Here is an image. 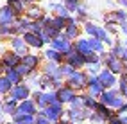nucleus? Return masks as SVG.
<instances>
[{"instance_id":"obj_1","label":"nucleus","mask_w":127,"mask_h":124,"mask_svg":"<svg viewBox=\"0 0 127 124\" xmlns=\"http://www.w3.org/2000/svg\"><path fill=\"white\" fill-rule=\"evenodd\" d=\"M98 101L102 103V104H106V106H109V108H113V110H118L120 106L125 103V99L120 95V92H118V88H106L102 94H100V97H98Z\"/></svg>"},{"instance_id":"obj_2","label":"nucleus","mask_w":127,"mask_h":124,"mask_svg":"<svg viewBox=\"0 0 127 124\" xmlns=\"http://www.w3.org/2000/svg\"><path fill=\"white\" fill-rule=\"evenodd\" d=\"M88 74L86 70H73L68 77L64 79V85L70 86L72 90H75V92H82V90H86V85H88Z\"/></svg>"},{"instance_id":"obj_3","label":"nucleus","mask_w":127,"mask_h":124,"mask_svg":"<svg viewBox=\"0 0 127 124\" xmlns=\"http://www.w3.org/2000/svg\"><path fill=\"white\" fill-rule=\"evenodd\" d=\"M100 58H102V65H104V68L111 70L115 76H120V74L125 70V63H124L118 56H115L111 51H109V52H104V54H100Z\"/></svg>"},{"instance_id":"obj_4","label":"nucleus","mask_w":127,"mask_h":124,"mask_svg":"<svg viewBox=\"0 0 127 124\" xmlns=\"http://www.w3.org/2000/svg\"><path fill=\"white\" fill-rule=\"evenodd\" d=\"M32 99H34V103H36V106L39 110H43V108H47V106H50V104H56V103H59L57 101V95H56V92H52V90H34L32 92V95H31Z\"/></svg>"},{"instance_id":"obj_5","label":"nucleus","mask_w":127,"mask_h":124,"mask_svg":"<svg viewBox=\"0 0 127 124\" xmlns=\"http://www.w3.org/2000/svg\"><path fill=\"white\" fill-rule=\"evenodd\" d=\"M32 95V88L29 86V83H18V85H13V88H11V92L7 94V97L9 99H13V101H16V103H20V101H23V99H29Z\"/></svg>"},{"instance_id":"obj_6","label":"nucleus","mask_w":127,"mask_h":124,"mask_svg":"<svg viewBox=\"0 0 127 124\" xmlns=\"http://www.w3.org/2000/svg\"><path fill=\"white\" fill-rule=\"evenodd\" d=\"M39 113L43 115V117H47L50 122H57L59 119H63V117H64L66 110H64V104L56 103V104H50V106H47V108L39 110Z\"/></svg>"},{"instance_id":"obj_7","label":"nucleus","mask_w":127,"mask_h":124,"mask_svg":"<svg viewBox=\"0 0 127 124\" xmlns=\"http://www.w3.org/2000/svg\"><path fill=\"white\" fill-rule=\"evenodd\" d=\"M64 63H68V65H72V67L75 68V70H81V68H84L86 67V61H84V56L82 54H79L75 49L72 47L68 52L64 54Z\"/></svg>"},{"instance_id":"obj_8","label":"nucleus","mask_w":127,"mask_h":124,"mask_svg":"<svg viewBox=\"0 0 127 124\" xmlns=\"http://www.w3.org/2000/svg\"><path fill=\"white\" fill-rule=\"evenodd\" d=\"M56 95H57V101L61 103V104H70L73 99L77 97V92L72 90L70 86L63 85V86H59V88L56 90Z\"/></svg>"},{"instance_id":"obj_9","label":"nucleus","mask_w":127,"mask_h":124,"mask_svg":"<svg viewBox=\"0 0 127 124\" xmlns=\"http://www.w3.org/2000/svg\"><path fill=\"white\" fill-rule=\"evenodd\" d=\"M90 113H91V110H88V108H68L64 115H68V121H72V122H84V121H88Z\"/></svg>"},{"instance_id":"obj_10","label":"nucleus","mask_w":127,"mask_h":124,"mask_svg":"<svg viewBox=\"0 0 127 124\" xmlns=\"http://www.w3.org/2000/svg\"><path fill=\"white\" fill-rule=\"evenodd\" d=\"M102 92H104V86H102V83L98 81V77L97 76H90L88 77V85H86V94L98 99Z\"/></svg>"},{"instance_id":"obj_11","label":"nucleus","mask_w":127,"mask_h":124,"mask_svg":"<svg viewBox=\"0 0 127 124\" xmlns=\"http://www.w3.org/2000/svg\"><path fill=\"white\" fill-rule=\"evenodd\" d=\"M52 49H56V51H59V52H63V54H66L70 51V49L73 47V41H70L66 36H63V34H59L57 38H54L52 41L48 43Z\"/></svg>"},{"instance_id":"obj_12","label":"nucleus","mask_w":127,"mask_h":124,"mask_svg":"<svg viewBox=\"0 0 127 124\" xmlns=\"http://www.w3.org/2000/svg\"><path fill=\"white\" fill-rule=\"evenodd\" d=\"M98 81L102 83V86H104V90L106 88H113L115 85H118V77L115 76V74L111 72V70H107V68H104L102 67V70L98 72Z\"/></svg>"},{"instance_id":"obj_13","label":"nucleus","mask_w":127,"mask_h":124,"mask_svg":"<svg viewBox=\"0 0 127 124\" xmlns=\"http://www.w3.org/2000/svg\"><path fill=\"white\" fill-rule=\"evenodd\" d=\"M61 34H63V36H66L70 41H73V40L81 38V23L75 22V18H73V20H70L68 23H66V27L63 29Z\"/></svg>"},{"instance_id":"obj_14","label":"nucleus","mask_w":127,"mask_h":124,"mask_svg":"<svg viewBox=\"0 0 127 124\" xmlns=\"http://www.w3.org/2000/svg\"><path fill=\"white\" fill-rule=\"evenodd\" d=\"M9 47H11V51H14L16 54H20V56L29 52V45L25 43L23 36H11L9 38Z\"/></svg>"},{"instance_id":"obj_15","label":"nucleus","mask_w":127,"mask_h":124,"mask_svg":"<svg viewBox=\"0 0 127 124\" xmlns=\"http://www.w3.org/2000/svg\"><path fill=\"white\" fill-rule=\"evenodd\" d=\"M41 74L47 76V77H52V79H63L61 68H59V65L54 63V61H45V65L41 67Z\"/></svg>"},{"instance_id":"obj_16","label":"nucleus","mask_w":127,"mask_h":124,"mask_svg":"<svg viewBox=\"0 0 127 124\" xmlns=\"http://www.w3.org/2000/svg\"><path fill=\"white\" fill-rule=\"evenodd\" d=\"M127 18V11L125 9H115V11H109L104 14V22L106 23H116V25H120V23Z\"/></svg>"},{"instance_id":"obj_17","label":"nucleus","mask_w":127,"mask_h":124,"mask_svg":"<svg viewBox=\"0 0 127 124\" xmlns=\"http://www.w3.org/2000/svg\"><path fill=\"white\" fill-rule=\"evenodd\" d=\"M22 63V56L16 54L14 51H7L2 54V65L5 68H16V65Z\"/></svg>"},{"instance_id":"obj_18","label":"nucleus","mask_w":127,"mask_h":124,"mask_svg":"<svg viewBox=\"0 0 127 124\" xmlns=\"http://www.w3.org/2000/svg\"><path fill=\"white\" fill-rule=\"evenodd\" d=\"M22 63L25 67H29L31 70H39L41 68V56L39 54H32V52H27L22 56Z\"/></svg>"},{"instance_id":"obj_19","label":"nucleus","mask_w":127,"mask_h":124,"mask_svg":"<svg viewBox=\"0 0 127 124\" xmlns=\"http://www.w3.org/2000/svg\"><path fill=\"white\" fill-rule=\"evenodd\" d=\"M16 113H20V115H25V113L36 115V113H38V106H36V103H34V99L29 97V99H23V101H20Z\"/></svg>"},{"instance_id":"obj_20","label":"nucleus","mask_w":127,"mask_h":124,"mask_svg":"<svg viewBox=\"0 0 127 124\" xmlns=\"http://www.w3.org/2000/svg\"><path fill=\"white\" fill-rule=\"evenodd\" d=\"M47 14V11H43L38 4H31L25 7V16L31 20V22H36V20H41L43 16Z\"/></svg>"},{"instance_id":"obj_21","label":"nucleus","mask_w":127,"mask_h":124,"mask_svg":"<svg viewBox=\"0 0 127 124\" xmlns=\"http://www.w3.org/2000/svg\"><path fill=\"white\" fill-rule=\"evenodd\" d=\"M23 40H25V43L29 45V49H41L45 43H43V40L39 38V34H36V32H32V31H27V32H23Z\"/></svg>"},{"instance_id":"obj_22","label":"nucleus","mask_w":127,"mask_h":124,"mask_svg":"<svg viewBox=\"0 0 127 124\" xmlns=\"http://www.w3.org/2000/svg\"><path fill=\"white\" fill-rule=\"evenodd\" d=\"M47 11L52 13V16H63V18H70V11L63 5V2H50L47 5Z\"/></svg>"},{"instance_id":"obj_23","label":"nucleus","mask_w":127,"mask_h":124,"mask_svg":"<svg viewBox=\"0 0 127 124\" xmlns=\"http://www.w3.org/2000/svg\"><path fill=\"white\" fill-rule=\"evenodd\" d=\"M14 22H16V14L11 7L7 4L4 7H0V25H4V23H14Z\"/></svg>"},{"instance_id":"obj_24","label":"nucleus","mask_w":127,"mask_h":124,"mask_svg":"<svg viewBox=\"0 0 127 124\" xmlns=\"http://www.w3.org/2000/svg\"><path fill=\"white\" fill-rule=\"evenodd\" d=\"M43 58H45V61H54L57 65L64 63V54L59 52V51H56V49H52V47L47 49V51L43 52Z\"/></svg>"},{"instance_id":"obj_25","label":"nucleus","mask_w":127,"mask_h":124,"mask_svg":"<svg viewBox=\"0 0 127 124\" xmlns=\"http://www.w3.org/2000/svg\"><path fill=\"white\" fill-rule=\"evenodd\" d=\"M95 112L100 115V117H102L106 122L111 119V117H115V115H118L116 113V110H113V108H109V106H106V104H102V103H97V106H95Z\"/></svg>"},{"instance_id":"obj_26","label":"nucleus","mask_w":127,"mask_h":124,"mask_svg":"<svg viewBox=\"0 0 127 124\" xmlns=\"http://www.w3.org/2000/svg\"><path fill=\"white\" fill-rule=\"evenodd\" d=\"M73 49H75L79 54H82V56H88V54L93 52L91 47H90V41H88V40H82V38L73 40Z\"/></svg>"},{"instance_id":"obj_27","label":"nucleus","mask_w":127,"mask_h":124,"mask_svg":"<svg viewBox=\"0 0 127 124\" xmlns=\"http://www.w3.org/2000/svg\"><path fill=\"white\" fill-rule=\"evenodd\" d=\"M109 51H111L115 56H118V58H120V60H122L124 63L127 61V47H125V45H124V43H122V41L118 40V38L115 40V45H113L111 49H109Z\"/></svg>"},{"instance_id":"obj_28","label":"nucleus","mask_w":127,"mask_h":124,"mask_svg":"<svg viewBox=\"0 0 127 124\" xmlns=\"http://www.w3.org/2000/svg\"><path fill=\"white\" fill-rule=\"evenodd\" d=\"M7 5L14 11L16 16H23L25 14V7H27V5H25L23 0H7Z\"/></svg>"},{"instance_id":"obj_29","label":"nucleus","mask_w":127,"mask_h":124,"mask_svg":"<svg viewBox=\"0 0 127 124\" xmlns=\"http://www.w3.org/2000/svg\"><path fill=\"white\" fill-rule=\"evenodd\" d=\"M13 122L14 124H34L36 122V115H31V113H25V115L14 113L13 115Z\"/></svg>"},{"instance_id":"obj_30","label":"nucleus","mask_w":127,"mask_h":124,"mask_svg":"<svg viewBox=\"0 0 127 124\" xmlns=\"http://www.w3.org/2000/svg\"><path fill=\"white\" fill-rule=\"evenodd\" d=\"M16 110H18V103L7 97L5 101H4V104H2V113H5V115H11V117H13V115L16 113Z\"/></svg>"},{"instance_id":"obj_31","label":"nucleus","mask_w":127,"mask_h":124,"mask_svg":"<svg viewBox=\"0 0 127 124\" xmlns=\"http://www.w3.org/2000/svg\"><path fill=\"white\" fill-rule=\"evenodd\" d=\"M4 76L9 79L13 85H18V83H23V77L18 74V70L16 68H5V72H4Z\"/></svg>"},{"instance_id":"obj_32","label":"nucleus","mask_w":127,"mask_h":124,"mask_svg":"<svg viewBox=\"0 0 127 124\" xmlns=\"http://www.w3.org/2000/svg\"><path fill=\"white\" fill-rule=\"evenodd\" d=\"M88 41H90V47H91V51H93V52H97V54H104V52H106V45H104V41H102V40L88 38Z\"/></svg>"},{"instance_id":"obj_33","label":"nucleus","mask_w":127,"mask_h":124,"mask_svg":"<svg viewBox=\"0 0 127 124\" xmlns=\"http://www.w3.org/2000/svg\"><path fill=\"white\" fill-rule=\"evenodd\" d=\"M11 88H13V83L2 74V76H0V95H7L11 92Z\"/></svg>"},{"instance_id":"obj_34","label":"nucleus","mask_w":127,"mask_h":124,"mask_svg":"<svg viewBox=\"0 0 127 124\" xmlns=\"http://www.w3.org/2000/svg\"><path fill=\"white\" fill-rule=\"evenodd\" d=\"M81 97H82V104H84V108H88V110H95V106H97V103H98V99L91 97L90 94H81Z\"/></svg>"},{"instance_id":"obj_35","label":"nucleus","mask_w":127,"mask_h":124,"mask_svg":"<svg viewBox=\"0 0 127 124\" xmlns=\"http://www.w3.org/2000/svg\"><path fill=\"white\" fill-rule=\"evenodd\" d=\"M50 23H52L56 29H59V31L63 32V29L66 27V23H68V18H63V16H52Z\"/></svg>"},{"instance_id":"obj_36","label":"nucleus","mask_w":127,"mask_h":124,"mask_svg":"<svg viewBox=\"0 0 127 124\" xmlns=\"http://www.w3.org/2000/svg\"><path fill=\"white\" fill-rule=\"evenodd\" d=\"M104 65L102 63H93V65H86V74L88 76H98V72L102 70Z\"/></svg>"},{"instance_id":"obj_37","label":"nucleus","mask_w":127,"mask_h":124,"mask_svg":"<svg viewBox=\"0 0 127 124\" xmlns=\"http://www.w3.org/2000/svg\"><path fill=\"white\" fill-rule=\"evenodd\" d=\"M81 2H82V0H63V5H64L70 13H75V9L79 7Z\"/></svg>"},{"instance_id":"obj_38","label":"nucleus","mask_w":127,"mask_h":124,"mask_svg":"<svg viewBox=\"0 0 127 124\" xmlns=\"http://www.w3.org/2000/svg\"><path fill=\"white\" fill-rule=\"evenodd\" d=\"M59 68H61V76H63V79H66V77H68L70 74L75 70L72 65H68V63H61V65H59Z\"/></svg>"},{"instance_id":"obj_39","label":"nucleus","mask_w":127,"mask_h":124,"mask_svg":"<svg viewBox=\"0 0 127 124\" xmlns=\"http://www.w3.org/2000/svg\"><path fill=\"white\" fill-rule=\"evenodd\" d=\"M88 121L91 122V124H106V121L100 117V115L95 112V110H91V113H90V117H88Z\"/></svg>"},{"instance_id":"obj_40","label":"nucleus","mask_w":127,"mask_h":124,"mask_svg":"<svg viewBox=\"0 0 127 124\" xmlns=\"http://www.w3.org/2000/svg\"><path fill=\"white\" fill-rule=\"evenodd\" d=\"M16 70H18V74H20V76L23 77V79H27V76H29V74L32 72L29 67H25V65L23 63H20V65H16Z\"/></svg>"},{"instance_id":"obj_41","label":"nucleus","mask_w":127,"mask_h":124,"mask_svg":"<svg viewBox=\"0 0 127 124\" xmlns=\"http://www.w3.org/2000/svg\"><path fill=\"white\" fill-rule=\"evenodd\" d=\"M104 29L107 31V34H111V36H116L118 32H120V29L116 27V23H106Z\"/></svg>"},{"instance_id":"obj_42","label":"nucleus","mask_w":127,"mask_h":124,"mask_svg":"<svg viewBox=\"0 0 127 124\" xmlns=\"http://www.w3.org/2000/svg\"><path fill=\"white\" fill-rule=\"evenodd\" d=\"M118 92H120V95L127 101V83L122 81V79H118Z\"/></svg>"},{"instance_id":"obj_43","label":"nucleus","mask_w":127,"mask_h":124,"mask_svg":"<svg viewBox=\"0 0 127 124\" xmlns=\"http://www.w3.org/2000/svg\"><path fill=\"white\" fill-rule=\"evenodd\" d=\"M34 124H52V122H50L47 117H43V115L38 112V113H36V122H34Z\"/></svg>"},{"instance_id":"obj_44","label":"nucleus","mask_w":127,"mask_h":124,"mask_svg":"<svg viewBox=\"0 0 127 124\" xmlns=\"http://www.w3.org/2000/svg\"><path fill=\"white\" fill-rule=\"evenodd\" d=\"M118 29H120V32H122V34H125L127 36V18L120 23V25H118Z\"/></svg>"},{"instance_id":"obj_45","label":"nucleus","mask_w":127,"mask_h":124,"mask_svg":"<svg viewBox=\"0 0 127 124\" xmlns=\"http://www.w3.org/2000/svg\"><path fill=\"white\" fill-rule=\"evenodd\" d=\"M107 124H122V119H120V115H115V117H111L107 121Z\"/></svg>"},{"instance_id":"obj_46","label":"nucleus","mask_w":127,"mask_h":124,"mask_svg":"<svg viewBox=\"0 0 127 124\" xmlns=\"http://www.w3.org/2000/svg\"><path fill=\"white\" fill-rule=\"evenodd\" d=\"M116 113H118V115H124V113H127V101H125V103H124V104H122L118 110H116Z\"/></svg>"},{"instance_id":"obj_47","label":"nucleus","mask_w":127,"mask_h":124,"mask_svg":"<svg viewBox=\"0 0 127 124\" xmlns=\"http://www.w3.org/2000/svg\"><path fill=\"white\" fill-rule=\"evenodd\" d=\"M115 2L122 7V9H127V0H115Z\"/></svg>"},{"instance_id":"obj_48","label":"nucleus","mask_w":127,"mask_h":124,"mask_svg":"<svg viewBox=\"0 0 127 124\" xmlns=\"http://www.w3.org/2000/svg\"><path fill=\"white\" fill-rule=\"evenodd\" d=\"M59 124H77V122H72V121H68V119H59Z\"/></svg>"},{"instance_id":"obj_49","label":"nucleus","mask_w":127,"mask_h":124,"mask_svg":"<svg viewBox=\"0 0 127 124\" xmlns=\"http://www.w3.org/2000/svg\"><path fill=\"white\" fill-rule=\"evenodd\" d=\"M4 72H5V67L2 65V54H0V76H2Z\"/></svg>"},{"instance_id":"obj_50","label":"nucleus","mask_w":127,"mask_h":124,"mask_svg":"<svg viewBox=\"0 0 127 124\" xmlns=\"http://www.w3.org/2000/svg\"><path fill=\"white\" fill-rule=\"evenodd\" d=\"M120 79H122V81H125V83H127V72H125V70H124V72H122V74H120Z\"/></svg>"},{"instance_id":"obj_51","label":"nucleus","mask_w":127,"mask_h":124,"mask_svg":"<svg viewBox=\"0 0 127 124\" xmlns=\"http://www.w3.org/2000/svg\"><path fill=\"white\" fill-rule=\"evenodd\" d=\"M25 5H31V4H38V0H23Z\"/></svg>"},{"instance_id":"obj_52","label":"nucleus","mask_w":127,"mask_h":124,"mask_svg":"<svg viewBox=\"0 0 127 124\" xmlns=\"http://www.w3.org/2000/svg\"><path fill=\"white\" fill-rule=\"evenodd\" d=\"M120 119H122V124H127V113L120 115Z\"/></svg>"},{"instance_id":"obj_53","label":"nucleus","mask_w":127,"mask_h":124,"mask_svg":"<svg viewBox=\"0 0 127 124\" xmlns=\"http://www.w3.org/2000/svg\"><path fill=\"white\" fill-rule=\"evenodd\" d=\"M106 4H107L109 7H115V2H113V0H106Z\"/></svg>"},{"instance_id":"obj_54","label":"nucleus","mask_w":127,"mask_h":124,"mask_svg":"<svg viewBox=\"0 0 127 124\" xmlns=\"http://www.w3.org/2000/svg\"><path fill=\"white\" fill-rule=\"evenodd\" d=\"M2 104H4V101H2V97H0V115H2Z\"/></svg>"},{"instance_id":"obj_55","label":"nucleus","mask_w":127,"mask_h":124,"mask_svg":"<svg viewBox=\"0 0 127 124\" xmlns=\"http://www.w3.org/2000/svg\"><path fill=\"white\" fill-rule=\"evenodd\" d=\"M124 45H125V47H127V36H125V41H124Z\"/></svg>"},{"instance_id":"obj_56","label":"nucleus","mask_w":127,"mask_h":124,"mask_svg":"<svg viewBox=\"0 0 127 124\" xmlns=\"http://www.w3.org/2000/svg\"><path fill=\"white\" fill-rule=\"evenodd\" d=\"M125 72H127V61H125Z\"/></svg>"}]
</instances>
